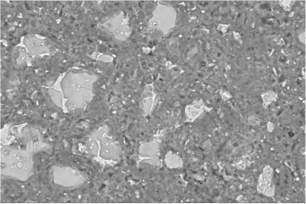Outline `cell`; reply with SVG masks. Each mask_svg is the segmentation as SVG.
Wrapping results in <instances>:
<instances>
[{
  "label": "cell",
  "instance_id": "1",
  "mask_svg": "<svg viewBox=\"0 0 306 204\" xmlns=\"http://www.w3.org/2000/svg\"><path fill=\"white\" fill-rule=\"evenodd\" d=\"M107 133L104 129L98 131L87 143V153L102 164L114 166L120 160L121 152Z\"/></svg>",
  "mask_w": 306,
  "mask_h": 204
},
{
  "label": "cell",
  "instance_id": "2",
  "mask_svg": "<svg viewBox=\"0 0 306 204\" xmlns=\"http://www.w3.org/2000/svg\"><path fill=\"white\" fill-rule=\"evenodd\" d=\"M276 99V95L274 92L270 91L267 93H265L263 95V100L264 102V105H269L273 101H274Z\"/></svg>",
  "mask_w": 306,
  "mask_h": 204
},
{
  "label": "cell",
  "instance_id": "3",
  "mask_svg": "<svg viewBox=\"0 0 306 204\" xmlns=\"http://www.w3.org/2000/svg\"><path fill=\"white\" fill-rule=\"evenodd\" d=\"M248 123L252 126H256L260 123V120L257 116L251 115L248 119Z\"/></svg>",
  "mask_w": 306,
  "mask_h": 204
},
{
  "label": "cell",
  "instance_id": "4",
  "mask_svg": "<svg viewBox=\"0 0 306 204\" xmlns=\"http://www.w3.org/2000/svg\"><path fill=\"white\" fill-rule=\"evenodd\" d=\"M273 123L270 122L269 123L267 124V129L268 131L270 132H272L273 130Z\"/></svg>",
  "mask_w": 306,
  "mask_h": 204
}]
</instances>
